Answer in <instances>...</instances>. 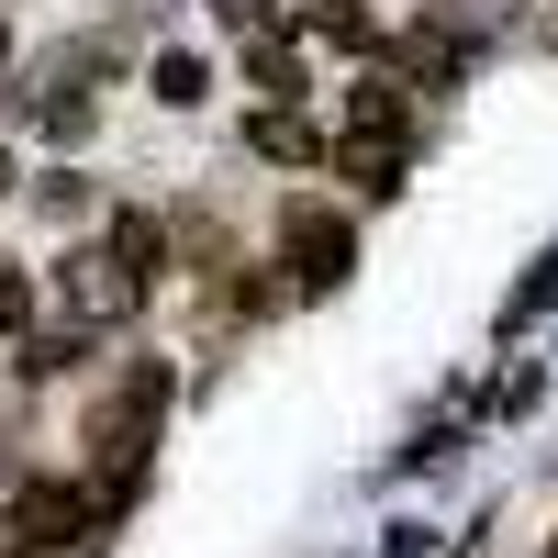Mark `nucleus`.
Segmentation results:
<instances>
[{"instance_id": "nucleus-1", "label": "nucleus", "mask_w": 558, "mask_h": 558, "mask_svg": "<svg viewBox=\"0 0 558 558\" xmlns=\"http://www.w3.org/2000/svg\"><path fill=\"white\" fill-rule=\"evenodd\" d=\"M279 246H291V279H302V291H336V279L357 268V235H347L324 202H302L291 223H279Z\"/></svg>"}, {"instance_id": "nucleus-2", "label": "nucleus", "mask_w": 558, "mask_h": 558, "mask_svg": "<svg viewBox=\"0 0 558 558\" xmlns=\"http://www.w3.org/2000/svg\"><path fill=\"white\" fill-rule=\"evenodd\" d=\"M134 302H146V279H134L112 246H78V257H68V313H78V324H123Z\"/></svg>"}, {"instance_id": "nucleus-3", "label": "nucleus", "mask_w": 558, "mask_h": 558, "mask_svg": "<svg viewBox=\"0 0 558 558\" xmlns=\"http://www.w3.org/2000/svg\"><path fill=\"white\" fill-rule=\"evenodd\" d=\"M12 525H23V547H68V536L89 525V492H57V481H34V492L12 502Z\"/></svg>"}, {"instance_id": "nucleus-4", "label": "nucleus", "mask_w": 558, "mask_h": 558, "mask_svg": "<svg viewBox=\"0 0 558 558\" xmlns=\"http://www.w3.org/2000/svg\"><path fill=\"white\" fill-rule=\"evenodd\" d=\"M246 146H257V157H291V168H313V157H324V134H313L302 112H257V123H246Z\"/></svg>"}, {"instance_id": "nucleus-5", "label": "nucleus", "mask_w": 558, "mask_h": 558, "mask_svg": "<svg viewBox=\"0 0 558 558\" xmlns=\"http://www.w3.org/2000/svg\"><path fill=\"white\" fill-rule=\"evenodd\" d=\"M112 257H123L134 279H157V268H168V223H157V213H112Z\"/></svg>"}, {"instance_id": "nucleus-6", "label": "nucleus", "mask_w": 558, "mask_h": 558, "mask_svg": "<svg viewBox=\"0 0 558 558\" xmlns=\"http://www.w3.org/2000/svg\"><path fill=\"white\" fill-rule=\"evenodd\" d=\"M202 89H213V68L191 57V45H168V57H157V101H168V112H191Z\"/></svg>"}, {"instance_id": "nucleus-7", "label": "nucleus", "mask_w": 558, "mask_h": 558, "mask_svg": "<svg viewBox=\"0 0 558 558\" xmlns=\"http://www.w3.org/2000/svg\"><path fill=\"white\" fill-rule=\"evenodd\" d=\"M246 78L268 89V101H302V68H291V57H279V45H246Z\"/></svg>"}, {"instance_id": "nucleus-8", "label": "nucleus", "mask_w": 558, "mask_h": 558, "mask_svg": "<svg viewBox=\"0 0 558 558\" xmlns=\"http://www.w3.org/2000/svg\"><path fill=\"white\" fill-rule=\"evenodd\" d=\"M68 357H78V324H68V336H23V357H12V368H23V380H57Z\"/></svg>"}, {"instance_id": "nucleus-9", "label": "nucleus", "mask_w": 558, "mask_h": 558, "mask_svg": "<svg viewBox=\"0 0 558 558\" xmlns=\"http://www.w3.org/2000/svg\"><path fill=\"white\" fill-rule=\"evenodd\" d=\"M547 302H558V246L536 257V279H525V291H514V302H502V324H536Z\"/></svg>"}, {"instance_id": "nucleus-10", "label": "nucleus", "mask_w": 558, "mask_h": 558, "mask_svg": "<svg viewBox=\"0 0 558 558\" xmlns=\"http://www.w3.org/2000/svg\"><path fill=\"white\" fill-rule=\"evenodd\" d=\"M34 324V291H23V268H0V336H23Z\"/></svg>"}, {"instance_id": "nucleus-11", "label": "nucleus", "mask_w": 558, "mask_h": 558, "mask_svg": "<svg viewBox=\"0 0 558 558\" xmlns=\"http://www.w3.org/2000/svg\"><path fill=\"white\" fill-rule=\"evenodd\" d=\"M0 558H34V547H23V525H12V514H0Z\"/></svg>"}, {"instance_id": "nucleus-12", "label": "nucleus", "mask_w": 558, "mask_h": 558, "mask_svg": "<svg viewBox=\"0 0 558 558\" xmlns=\"http://www.w3.org/2000/svg\"><path fill=\"white\" fill-rule=\"evenodd\" d=\"M0 191H12V157H0Z\"/></svg>"}, {"instance_id": "nucleus-13", "label": "nucleus", "mask_w": 558, "mask_h": 558, "mask_svg": "<svg viewBox=\"0 0 558 558\" xmlns=\"http://www.w3.org/2000/svg\"><path fill=\"white\" fill-rule=\"evenodd\" d=\"M0 57H12V34H0Z\"/></svg>"}]
</instances>
